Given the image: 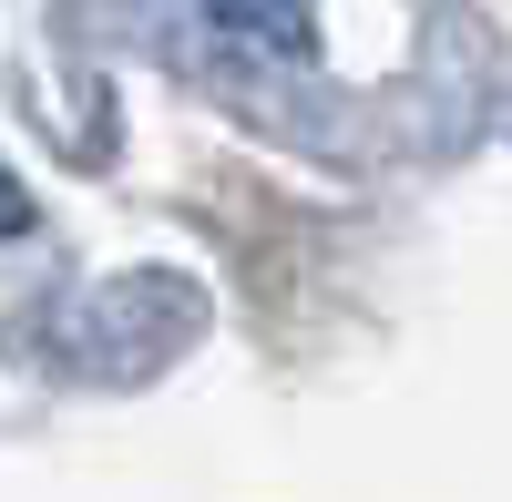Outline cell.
I'll use <instances>...</instances> for the list:
<instances>
[{"label": "cell", "instance_id": "cell-1", "mask_svg": "<svg viewBox=\"0 0 512 502\" xmlns=\"http://www.w3.org/2000/svg\"><path fill=\"white\" fill-rule=\"evenodd\" d=\"M216 21L236 41H267V52H297L308 41V0H216Z\"/></svg>", "mask_w": 512, "mask_h": 502}]
</instances>
